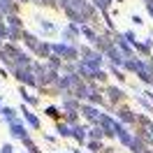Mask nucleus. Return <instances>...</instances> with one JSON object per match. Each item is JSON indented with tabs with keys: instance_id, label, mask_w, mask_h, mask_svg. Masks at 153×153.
I'll return each mask as SVG.
<instances>
[{
	"instance_id": "1",
	"label": "nucleus",
	"mask_w": 153,
	"mask_h": 153,
	"mask_svg": "<svg viewBox=\"0 0 153 153\" xmlns=\"http://www.w3.org/2000/svg\"><path fill=\"white\" fill-rule=\"evenodd\" d=\"M137 125H139L137 137H142L146 144L153 146V121L149 118V116H137Z\"/></svg>"
},
{
	"instance_id": "2",
	"label": "nucleus",
	"mask_w": 153,
	"mask_h": 153,
	"mask_svg": "<svg viewBox=\"0 0 153 153\" xmlns=\"http://www.w3.org/2000/svg\"><path fill=\"white\" fill-rule=\"evenodd\" d=\"M100 128H102L109 137H114V134L118 137V132L123 130V125L118 123V121H114L111 116H107V114H102V118H100Z\"/></svg>"
},
{
	"instance_id": "3",
	"label": "nucleus",
	"mask_w": 153,
	"mask_h": 153,
	"mask_svg": "<svg viewBox=\"0 0 153 153\" xmlns=\"http://www.w3.org/2000/svg\"><path fill=\"white\" fill-rule=\"evenodd\" d=\"M114 35H111V30H107V33H100V35H97V39H95V49L97 51H100V53H102V51H109V49H114L116 47V42L114 39Z\"/></svg>"
},
{
	"instance_id": "4",
	"label": "nucleus",
	"mask_w": 153,
	"mask_h": 153,
	"mask_svg": "<svg viewBox=\"0 0 153 153\" xmlns=\"http://www.w3.org/2000/svg\"><path fill=\"white\" fill-rule=\"evenodd\" d=\"M81 114L86 116L91 123H97V125H100V118H102V114H100V109H97L95 105H81Z\"/></svg>"
},
{
	"instance_id": "5",
	"label": "nucleus",
	"mask_w": 153,
	"mask_h": 153,
	"mask_svg": "<svg viewBox=\"0 0 153 153\" xmlns=\"http://www.w3.org/2000/svg\"><path fill=\"white\" fill-rule=\"evenodd\" d=\"M107 58H109V63H111L114 67H118V65H123V63H125V56L121 53V49H118V47L109 49V51H107Z\"/></svg>"
},
{
	"instance_id": "6",
	"label": "nucleus",
	"mask_w": 153,
	"mask_h": 153,
	"mask_svg": "<svg viewBox=\"0 0 153 153\" xmlns=\"http://www.w3.org/2000/svg\"><path fill=\"white\" fill-rule=\"evenodd\" d=\"M79 35H81V28H79L76 23H70V26H65V30H63V37H65L70 44H72V42H74Z\"/></svg>"
},
{
	"instance_id": "7",
	"label": "nucleus",
	"mask_w": 153,
	"mask_h": 153,
	"mask_svg": "<svg viewBox=\"0 0 153 153\" xmlns=\"http://www.w3.org/2000/svg\"><path fill=\"white\" fill-rule=\"evenodd\" d=\"M116 116H118V121H123V123H137V116H134L128 107H118V109H116Z\"/></svg>"
},
{
	"instance_id": "8",
	"label": "nucleus",
	"mask_w": 153,
	"mask_h": 153,
	"mask_svg": "<svg viewBox=\"0 0 153 153\" xmlns=\"http://www.w3.org/2000/svg\"><path fill=\"white\" fill-rule=\"evenodd\" d=\"M105 91H107V100H109V102H114V105H118V102L123 100V91H121L118 86H107Z\"/></svg>"
},
{
	"instance_id": "9",
	"label": "nucleus",
	"mask_w": 153,
	"mask_h": 153,
	"mask_svg": "<svg viewBox=\"0 0 153 153\" xmlns=\"http://www.w3.org/2000/svg\"><path fill=\"white\" fill-rule=\"evenodd\" d=\"M130 151H132V153H146V151H149V144L144 142L142 137H137V134H134L132 144H130Z\"/></svg>"
},
{
	"instance_id": "10",
	"label": "nucleus",
	"mask_w": 153,
	"mask_h": 153,
	"mask_svg": "<svg viewBox=\"0 0 153 153\" xmlns=\"http://www.w3.org/2000/svg\"><path fill=\"white\" fill-rule=\"evenodd\" d=\"M142 65H144V60H139V58H128V60L123 63V70H128V72H137V74H139Z\"/></svg>"
},
{
	"instance_id": "11",
	"label": "nucleus",
	"mask_w": 153,
	"mask_h": 153,
	"mask_svg": "<svg viewBox=\"0 0 153 153\" xmlns=\"http://www.w3.org/2000/svg\"><path fill=\"white\" fill-rule=\"evenodd\" d=\"M23 42H26V47H28L30 51H33V53H35V51H37V47H39V44H42V42H39V39L35 37L33 33H28V30L23 33Z\"/></svg>"
},
{
	"instance_id": "12",
	"label": "nucleus",
	"mask_w": 153,
	"mask_h": 153,
	"mask_svg": "<svg viewBox=\"0 0 153 153\" xmlns=\"http://www.w3.org/2000/svg\"><path fill=\"white\" fill-rule=\"evenodd\" d=\"M10 132H12V137H16V139H26L28 134H26V128L16 121V123H10Z\"/></svg>"
},
{
	"instance_id": "13",
	"label": "nucleus",
	"mask_w": 153,
	"mask_h": 153,
	"mask_svg": "<svg viewBox=\"0 0 153 153\" xmlns=\"http://www.w3.org/2000/svg\"><path fill=\"white\" fill-rule=\"evenodd\" d=\"M74 128V139L79 144H86V139H88V130L84 128V125H72Z\"/></svg>"
},
{
	"instance_id": "14",
	"label": "nucleus",
	"mask_w": 153,
	"mask_h": 153,
	"mask_svg": "<svg viewBox=\"0 0 153 153\" xmlns=\"http://www.w3.org/2000/svg\"><path fill=\"white\" fill-rule=\"evenodd\" d=\"M21 111H23V116H26V123H28V125H33V128L37 130V128H39V118H37V116L33 114V111H30L28 107H23Z\"/></svg>"
},
{
	"instance_id": "15",
	"label": "nucleus",
	"mask_w": 153,
	"mask_h": 153,
	"mask_svg": "<svg viewBox=\"0 0 153 153\" xmlns=\"http://www.w3.org/2000/svg\"><path fill=\"white\" fill-rule=\"evenodd\" d=\"M19 93H21V97L26 100V105H30V107H35V105L39 102V100H37V95H30L26 86H21V88H19Z\"/></svg>"
},
{
	"instance_id": "16",
	"label": "nucleus",
	"mask_w": 153,
	"mask_h": 153,
	"mask_svg": "<svg viewBox=\"0 0 153 153\" xmlns=\"http://www.w3.org/2000/svg\"><path fill=\"white\" fill-rule=\"evenodd\" d=\"M56 130H58V134H60V137H74V128H72L70 123H58Z\"/></svg>"
},
{
	"instance_id": "17",
	"label": "nucleus",
	"mask_w": 153,
	"mask_h": 153,
	"mask_svg": "<svg viewBox=\"0 0 153 153\" xmlns=\"http://www.w3.org/2000/svg\"><path fill=\"white\" fill-rule=\"evenodd\" d=\"M7 28H10L7 39H12V44H14V42H19V39H23V33H26L23 28H12V26H7Z\"/></svg>"
},
{
	"instance_id": "18",
	"label": "nucleus",
	"mask_w": 153,
	"mask_h": 153,
	"mask_svg": "<svg viewBox=\"0 0 153 153\" xmlns=\"http://www.w3.org/2000/svg\"><path fill=\"white\" fill-rule=\"evenodd\" d=\"M35 56L37 58H51V44H47V42H42V44H39L37 47V51H35Z\"/></svg>"
},
{
	"instance_id": "19",
	"label": "nucleus",
	"mask_w": 153,
	"mask_h": 153,
	"mask_svg": "<svg viewBox=\"0 0 153 153\" xmlns=\"http://www.w3.org/2000/svg\"><path fill=\"white\" fill-rule=\"evenodd\" d=\"M102 134H107V132L100 128V125H93V128L88 130V139H91V142H100V139H102Z\"/></svg>"
},
{
	"instance_id": "20",
	"label": "nucleus",
	"mask_w": 153,
	"mask_h": 153,
	"mask_svg": "<svg viewBox=\"0 0 153 153\" xmlns=\"http://www.w3.org/2000/svg\"><path fill=\"white\" fill-rule=\"evenodd\" d=\"M47 67H49V70H53V72H58V70L63 67V58L53 53V56H51V58L47 60Z\"/></svg>"
},
{
	"instance_id": "21",
	"label": "nucleus",
	"mask_w": 153,
	"mask_h": 153,
	"mask_svg": "<svg viewBox=\"0 0 153 153\" xmlns=\"http://www.w3.org/2000/svg\"><path fill=\"white\" fill-rule=\"evenodd\" d=\"M0 114L5 116V121L7 123H16V109H12V107H2V111Z\"/></svg>"
},
{
	"instance_id": "22",
	"label": "nucleus",
	"mask_w": 153,
	"mask_h": 153,
	"mask_svg": "<svg viewBox=\"0 0 153 153\" xmlns=\"http://www.w3.org/2000/svg\"><path fill=\"white\" fill-rule=\"evenodd\" d=\"M81 35H84V37L88 39V42H93V44H95V39H97V33L93 28H91V26H81Z\"/></svg>"
},
{
	"instance_id": "23",
	"label": "nucleus",
	"mask_w": 153,
	"mask_h": 153,
	"mask_svg": "<svg viewBox=\"0 0 153 153\" xmlns=\"http://www.w3.org/2000/svg\"><path fill=\"white\" fill-rule=\"evenodd\" d=\"M132 139H134V134H130L128 132V130H121V132H118V142L121 144H125V146H128V149H130V144H132Z\"/></svg>"
},
{
	"instance_id": "24",
	"label": "nucleus",
	"mask_w": 153,
	"mask_h": 153,
	"mask_svg": "<svg viewBox=\"0 0 153 153\" xmlns=\"http://www.w3.org/2000/svg\"><path fill=\"white\" fill-rule=\"evenodd\" d=\"M79 114H81V111H65V123L79 125Z\"/></svg>"
},
{
	"instance_id": "25",
	"label": "nucleus",
	"mask_w": 153,
	"mask_h": 153,
	"mask_svg": "<svg viewBox=\"0 0 153 153\" xmlns=\"http://www.w3.org/2000/svg\"><path fill=\"white\" fill-rule=\"evenodd\" d=\"M5 21H7V26H12V28H21V26H23V21H21L16 14H12V16H5Z\"/></svg>"
},
{
	"instance_id": "26",
	"label": "nucleus",
	"mask_w": 153,
	"mask_h": 153,
	"mask_svg": "<svg viewBox=\"0 0 153 153\" xmlns=\"http://www.w3.org/2000/svg\"><path fill=\"white\" fill-rule=\"evenodd\" d=\"M93 5H95V10L107 12L109 7H111V0H93Z\"/></svg>"
},
{
	"instance_id": "27",
	"label": "nucleus",
	"mask_w": 153,
	"mask_h": 153,
	"mask_svg": "<svg viewBox=\"0 0 153 153\" xmlns=\"http://www.w3.org/2000/svg\"><path fill=\"white\" fill-rule=\"evenodd\" d=\"M123 37L128 39V42H130L132 47H137V44H139V39H137V35H134L132 30H125V33H123Z\"/></svg>"
},
{
	"instance_id": "28",
	"label": "nucleus",
	"mask_w": 153,
	"mask_h": 153,
	"mask_svg": "<svg viewBox=\"0 0 153 153\" xmlns=\"http://www.w3.org/2000/svg\"><path fill=\"white\" fill-rule=\"evenodd\" d=\"M44 114L49 116V118H60V111H58V107H47V109H44Z\"/></svg>"
},
{
	"instance_id": "29",
	"label": "nucleus",
	"mask_w": 153,
	"mask_h": 153,
	"mask_svg": "<svg viewBox=\"0 0 153 153\" xmlns=\"http://www.w3.org/2000/svg\"><path fill=\"white\" fill-rule=\"evenodd\" d=\"M30 2H35L39 7H56V0H30Z\"/></svg>"
},
{
	"instance_id": "30",
	"label": "nucleus",
	"mask_w": 153,
	"mask_h": 153,
	"mask_svg": "<svg viewBox=\"0 0 153 153\" xmlns=\"http://www.w3.org/2000/svg\"><path fill=\"white\" fill-rule=\"evenodd\" d=\"M109 70H111V74H114L116 79H118V81H125V76H123V70H121V67H114V65H111Z\"/></svg>"
},
{
	"instance_id": "31",
	"label": "nucleus",
	"mask_w": 153,
	"mask_h": 153,
	"mask_svg": "<svg viewBox=\"0 0 153 153\" xmlns=\"http://www.w3.org/2000/svg\"><path fill=\"white\" fill-rule=\"evenodd\" d=\"M88 149H91L93 153H100L102 151V142H88Z\"/></svg>"
},
{
	"instance_id": "32",
	"label": "nucleus",
	"mask_w": 153,
	"mask_h": 153,
	"mask_svg": "<svg viewBox=\"0 0 153 153\" xmlns=\"http://www.w3.org/2000/svg\"><path fill=\"white\" fill-rule=\"evenodd\" d=\"M23 144H26V149H28V151H30V153H37V151H39L37 146H35V144L30 142V137H26V139H23Z\"/></svg>"
},
{
	"instance_id": "33",
	"label": "nucleus",
	"mask_w": 153,
	"mask_h": 153,
	"mask_svg": "<svg viewBox=\"0 0 153 153\" xmlns=\"http://www.w3.org/2000/svg\"><path fill=\"white\" fill-rule=\"evenodd\" d=\"M39 26H42V30H44V33H51V30H53V23H51V21H39Z\"/></svg>"
},
{
	"instance_id": "34",
	"label": "nucleus",
	"mask_w": 153,
	"mask_h": 153,
	"mask_svg": "<svg viewBox=\"0 0 153 153\" xmlns=\"http://www.w3.org/2000/svg\"><path fill=\"white\" fill-rule=\"evenodd\" d=\"M93 81H107V72H95V76H93Z\"/></svg>"
},
{
	"instance_id": "35",
	"label": "nucleus",
	"mask_w": 153,
	"mask_h": 153,
	"mask_svg": "<svg viewBox=\"0 0 153 153\" xmlns=\"http://www.w3.org/2000/svg\"><path fill=\"white\" fill-rule=\"evenodd\" d=\"M0 153H14V146H12V144H5V146L0 149Z\"/></svg>"
},
{
	"instance_id": "36",
	"label": "nucleus",
	"mask_w": 153,
	"mask_h": 153,
	"mask_svg": "<svg viewBox=\"0 0 153 153\" xmlns=\"http://www.w3.org/2000/svg\"><path fill=\"white\" fill-rule=\"evenodd\" d=\"M7 33H10V28H5V23L0 21V37H7Z\"/></svg>"
},
{
	"instance_id": "37",
	"label": "nucleus",
	"mask_w": 153,
	"mask_h": 153,
	"mask_svg": "<svg viewBox=\"0 0 153 153\" xmlns=\"http://www.w3.org/2000/svg\"><path fill=\"white\" fill-rule=\"evenodd\" d=\"M144 97H146L149 102H153V93H151V91H146V93H144Z\"/></svg>"
},
{
	"instance_id": "38",
	"label": "nucleus",
	"mask_w": 153,
	"mask_h": 153,
	"mask_svg": "<svg viewBox=\"0 0 153 153\" xmlns=\"http://www.w3.org/2000/svg\"><path fill=\"white\" fill-rule=\"evenodd\" d=\"M146 10H149V14L153 16V5H146Z\"/></svg>"
},
{
	"instance_id": "39",
	"label": "nucleus",
	"mask_w": 153,
	"mask_h": 153,
	"mask_svg": "<svg viewBox=\"0 0 153 153\" xmlns=\"http://www.w3.org/2000/svg\"><path fill=\"white\" fill-rule=\"evenodd\" d=\"M144 2H146V5H153V0H144Z\"/></svg>"
},
{
	"instance_id": "40",
	"label": "nucleus",
	"mask_w": 153,
	"mask_h": 153,
	"mask_svg": "<svg viewBox=\"0 0 153 153\" xmlns=\"http://www.w3.org/2000/svg\"><path fill=\"white\" fill-rule=\"evenodd\" d=\"M16 2H28V0H16Z\"/></svg>"
},
{
	"instance_id": "41",
	"label": "nucleus",
	"mask_w": 153,
	"mask_h": 153,
	"mask_svg": "<svg viewBox=\"0 0 153 153\" xmlns=\"http://www.w3.org/2000/svg\"><path fill=\"white\" fill-rule=\"evenodd\" d=\"M74 153H81V151H76V149H74Z\"/></svg>"
},
{
	"instance_id": "42",
	"label": "nucleus",
	"mask_w": 153,
	"mask_h": 153,
	"mask_svg": "<svg viewBox=\"0 0 153 153\" xmlns=\"http://www.w3.org/2000/svg\"><path fill=\"white\" fill-rule=\"evenodd\" d=\"M0 111H2V105H0Z\"/></svg>"
},
{
	"instance_id": "43",
	"label": "nucleus",
	"mask_w": 153,
	"mask_h": 153,
	"mask_svg": "<svg viewBox=\"0 0 153 153\" xmlns=\"http://www.w3.org/2000/svg\"><path fill=\"white\" fill-rule=\"evenodd\" d=\"M0 39H2V37H0Z\"/></svg>"
}]
</instances>
